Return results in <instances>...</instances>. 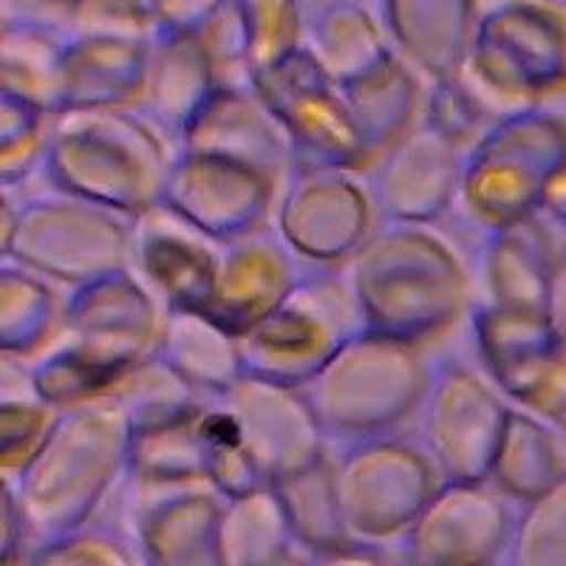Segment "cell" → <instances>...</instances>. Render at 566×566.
<instances>
[{
    "mask_svg": "<svg viewBox=\"0 0 566 566\" xmlns=\"http://www.w3.org/2000/svg\"><path fill=\"white\" fill-rule=\"evenodd\" d=\"M156 297L128 272L80 286L54 340L32 360V391L54 408L99 402L161 346Z\"/></svg>",
    "mask_w": 566,
    "mask_h": 566,
    "instance_id": "obj_1",
    "label": "cell"
},
{
    "mask_svg": "<svg viewBox=\"0 0 566 566\" xmlns=\"http://www.w3.org/2000/svg\"><path fill=\"white\" fill-rule=\"evenodd\" d=\"M363 332L417 343L444 335L468 306V272L448 241L394 221L348 261Z\"/></svg>",
    "mask_w": 566,
    "mask_h": 566,
    "instance_id": "obj_2",
    "label": "cell"
},
{
    "mask_svg": "<svg viewBox=\"0 0 566 566\" xmlns=\"http://www.w3.org/2000/svg\"><path fill=\"white\" fill-rule=\"evenodd\" d=\"M134 428L114 402L60 413L52 437L18 473L14 499L29 535L49 544L85 527L123 470H130Z\"/></svg>",
    "mask_w": 566,
    "mask_h": 566,
    "instance_id": "obj_3",
    "label": "cell"
},
{
    "mask_svg": "<svg viewBox=\"0 0 566 566\" xmlns=\"http://www.w3.org/2000/svg\"><path fill=\"white\" fill-rule=\"evenodd\" d=\"M45 161L63 193L142 216L168 193L174 159L156 125L116 108H69L49 130Z\"/></svg>",
    "mask_w": 566,
    "mask_h": 566,
    "instance_id": "obj_4",
    "label": "cell"
},
{
    "mask_svg": "<svg viewBox=\"0 0 566 566\" xmlns=\"http://www.w3.org/2000/svg\"><path fill=\"white\" fill-rule=\"evenodd\" d=\"M422 354L417 346L360 332L315 380L303 386L323 433L366 442L391 431L424 402Z\"/></svg>",
    "mask_w": 566,
    "mask_h": 566,
    "instance_id": "obj_5",
    "label": "cell"
},
{
    "mask_svg": "<svg viewBox=\"0 0 566 566\" xmlns=\"http://www.w3.org/2000/svg\"><path fill=\"white\" fill-rule=\"evenodd\" d=\"M566 168V119L524 111L490 125L462 165L459 199L468 216L495 232L533 219L555 176Z\"/></svg>",
    "mask_w": 566,
    "mask_h": 566,
    "instance_id": "obj_6",
    "label": "cell"
},
{
    "mask_svg": "<svg viewBox=\"0 0 566 566\" xmlns=\"http://www.w3.org/2000/svg\"><path fill=\"white\" fill-rule=\"evenodd\" d=\"M363 332L352 283L335 272L303 277L275 312L239 340L244 374L281 386H306Z\"/></svg>",
    "mask_w": 566,
    "mask_h": 566,
    "instance_id": "obj_7",
    "label": "cell"
},
{
    "mask_svg": "<svg viewBox=\"0 0 566 566\" xmlns=\"http://www.w3.org/2000/svg\"><path fill=\"white\" fill-rule=\"evenodd\" d=\"M40 199L18 216L7 255L29 270L85 286L125 272L130 261V227L99 205L77 199Z\"/></svg>",
    "mask_w": 566,
    "mask_h": 566,
    "instance_id": "obj_8",
    "label": "cell"
},
{
    "mask_svg": "<svg viewBox=\"0 0 566 566\" xmlns=\"http://www.w3.org/2000/svg\"><path fill=\"white\" fill-rule=\"evenodd\" d=\"M335 468L337 495L354 541L406 538L424 504L442 488L433 459L399 439L357 442Z\"/></svg>",
    "mask_w": 566,
    "mask_h": 566,
    "instance_id": "obj_9",
    "label": "cell"
},
{
    "mask_svg": "<svg viewBox=\"0 0 566 566\" xmlns=\"http://www.w3.org/2000/svg\"><path fill=\"white\" fill-rule=\"evenodd\" d=\"M515 518L493 482H442L402 538L408 566H495Z\"/></svg>",
    "mask_w": 566,
    "mask_h": 566,
    "instance_id": "obj_10",
    "label": "cell"
},
{
    "mask_svg": "<svg viewBox=\"0 0 566 566\" xmlns=\"http://www.w3.org/2000/svg\"><path fill=\"white\" fill-rule=\"evenodd\" d=\"M510 408L468 368H448L424 397L422 437L442 482H490Z\"/></svg>",
    "mask_w": 566,
    "mask_h": 566,
    "instance_id": "obj_11",
    "label": "cell"
},
{
    "mask_svg": "<svg viewBox=\"0 0 566 566\" xmlns=\"http://www.w3.org/2000/svg\"><path fill=\"white\" fill-rule=\"evenodd\" d=\"M221 406L235 422L241 448L272 488L323 459V428L297 388L244 374L221 394Z\"/></svg>",
    "mask_w": 566,
    "mask_h": 566,
    "instance_id": "obj_12",
    "label": "cell"
},
{
    "mask_svg": "<svg viewBox=\"0 0 566 566\" xmlns=\"http://www.w3.org/2000/svg\"><path fill=\"white\" fill-rule=\"evenodd\" d=\"M283 244L315 264L352 261L371 239V199L340 168H301L277 199Z\"/></svg>",
    "mask_w": 566,
    "mask_h": 566,
    "instance_id": "obj_13",
    "label": "cell"
},
{
    "mask_svg": "<svg viewBox=\"0 0 566 566\" xmlns=\"http://www.w3.org/2000/svg\"><path fill=\"white\" fill-rule=\"evenodd\" d=\"M281 199L277 185L264 174L219 156L181 154L170 170L165 205L219 244L261 232L272 205Z\"/></svg>",
    "mask_w": 566,
    "mask_h": 566,
    "instance_id": "obj_14",
    "label": "cell"
},
{
    "mask_svg": "<svg viewBox=\"0 0 566 566\" xmlns=\"http://www.w3.org/2000/svg\"><path fill=\"white\" fill-rule=\"evenodd\" d=\"M130 261L139 266L145 290L170 310L205 312L219 275V241L193 227L165 201L130 227Z\"/></svg>",
    "mask_w": 566,
    "mask_h": 566,
    "instance_id": "obj_15",
    "label": "cell"
},
{
    "mask_svg": "<svg viewBox=\"0 0 566 566\" xmlns=\"http://www.w3.org/2000/svg\"><path fill=\"white\" fill-rule=\"evenodd\" d=\"M374 170V207L391 221L424 224L459 193L462 150L442 130L424 123L386 150Z\"/></svg>",
    "mask_w": 566,
    "mask_h": 566,
    "instance_id": "obj_16",
    "label": "cell"
},
{
    "mask_svg": "<svg viewBox=\"0 0 566 566\" xmlns=\"http://www.w3.org/2000/svg\"><path fill=\"white\" fill-rule=\"evenodd\" d=\"M185 154L219 156L264 174L283 193L297 165L295 145L266 105L239 94H219L181 136ZM301 168V165H297Z\"/></svg>",
    "mask_w": 566,
    "mask_h": 566,
    "instance_id": "obj_17",
    "label": "cell"
},
{
    "mask_svg": "<svg viewBox=\"0 0 566 566\" xmlns=\"http://www.w3.org/2000/svg\"><path fill=\"white\" fill-rule=\"evenodd\" d=\"M297 281L301 277L295 275L290 247L283 239H272L264 230L252 232L247 239L230 241L221 252L219 275L205 315L241 340L281 306Z\"/></svg>",
    "mask_w": 566,
    "mask_h": 566,
    "instance_id": "obj_18",
    "label": "cell"
},
{
    "mask_svg": "<svg viewBox=\"0 0 566 566\" xmlns=\"http://www.w3.org/2000/svg\"><path fill=\"white\" fill-rule=\"evenodd\" d=\"M261 103L286 128L301 168L354 170L366 165L346 103L317 83H264ZM297 168V170H301Z\"/></svg>",
    "mask_w": 566,
    "mask_h": 566,
    "instance_id": "obj_19",
    "label": "cell"
},
{
    "mask_svg": "<svg viewBox=\"0 0 566 566\" xmlns=\"http://www.w3.org/2000/svg\"><path fill=\"white\" fill-rule=\"evenodd\" d=\"M212 484H179L142 513L139 544L145 566H224L219 518L224 502Z\"/></svg>",
    "mask_w": 566,
    "mask_h": 566,
    "instance_id": "obj_20",
    "label": "cell"
},
{
    "mask_svg": "<svg viewBox=\"0 0 566 566\" xmlns=\"http://www.w3.org/2000/svg\"><path fill=\"white\" fill-rule=\"evenodd\" d=\"M560 255L538 216L495 230L484 252V281L493 306L547 310L549 281Z\"/></svg>",
    "mask_w": 566,
    "mask_h": 566,
    "instance_id": "obj_21",
    "label": "cell"
},
{
    "mask_svg": "<svg viewBox=\"0 0 566 566\" xmlns=\"http://www.w3.org/2000/svg\"><path fill=\"white\" fill-rule=\"evenodd\" d=\"M159 357L193 388L227 394L244 377L239 337L205 312L170 310L161 328Z\"/></svg>",
    "mask_w": 566,
    "mask_h": 566,
    "instance_id": "obj_22",
    "label": "cell"
},
{
    "mask_svg": "<svg viewBox=\"0 0 566 566\" xmlns=\"http://www.w3.org/2000/svg\"><path fill=\"white\" fill-rule=\"evenodd\" d=\"M566 433L533 413L510 411L490 482L515 502H535L566 479Z\"/></svg>",
    "mask_w": 566,
    "mask_h": 566,
    "instance_id": "obj_23",
    "label": "cell"
},
{
    "mask_svg": "<svg viewBox=\"0 0 566 566\" xmlns=\"http://www.w3.org/2000/svg\"><path fill=\"white\" fill-rule=\"evenodd\" d=\"M210 417L201 406L148 431H134L130 473L139 482L161 488L210 484Z\"/></svg>",
    "mask_w": 566,
    "mask_h": 566,
    "instance_id": "obj_24",
    "label": "cell"
},
{
    "mask_svg": "<svg viewBox=\"0 0 566 566\" xmlns=\"http://www.w3.org/2000/svg\"><path fill=\"white\" fill-rule=\"evenodd\" d=\"M290 515L277 488L227 499L219 518V553L224 566H290Z\"/></svg>",
    "mask_w": 566,
    "mask_h": 566,
    "instance_id": "obj_25",
    "label": "cell"
},
{
    "mask_svg": "<svg viewBox=\"0 0 566 566\" xmlns=\"http://www.w3.org/2000/svg\"><path fill=\"white\" fill-rule=\"evenodd\" d=\"M275 488L281 493L286 515H290L292 535L312 555L340 553V549L354 547L340 507V495H337V468L326 457Z\"/></svg>",
    "mask_w": 566,
    "mask_h": 566,
    "instance_id": "obj_26",
    "label": "cell"
},
{
    "mask_svg": "<svg viewBox=\"0 0 566 566\" xmlns=\"http://www.w3.org/2000/svg\"><path fill=\"white\" fill-rule=\"evenodd\" d=\"M0 346L12 357H34L54 340L65 312L43 281L3 270L0 283Z\"/></svg>",
    "mask_w": 566,
    "mask_h": 566,
    "instance_id": "obj_27",
    "label": "cell"
},
{
    "mask_svg": "<svg viewBox=\"0 0 566 566\" xmlns=\"http://www.w3.org/2000/svg\"><path fill=\"white\" fill-rule=\"evenodd\" d=\"M402 77L360 80L348 91L346 108L352 114V123L360 136L363 156L368 161H377L386 150H391L406 134H411L413 125V91L411 85L399 83Z\"/></svg>",
    "mask_w": 566,
    "mask_h": 566,
    "instance_id": "obj_28",
    "label": "cell"
},
{
    "mask_svg": "<svg viewBox=\"0 0 566 566\" xmlns=\"http://www.w3.org/2000/svg\"><path fill=\"white\" fill-rule=\"evenodd\" d=\"M105 402H114L119 411L128 417L134 431H148L156 424H165L170 419H179L199 408L196 402V388L161 360L156 354L154 360L130 371L114 391L105 397Z\"/></svg>",
    "mask_w": 566,
    "mask_h": 566,
    "instance_id": "obj_29",
    "label": "cell"
},
{
    "mask_svg": "<svg viewBox=\"0 0 566 566\" xmlns=\"http://www.w3.org/2000/svg\"><path fill=\"white\" fill-rule=\"evenodd\" d=\"M507 553L510 566H566V479L527 504Z\"/></svg>",
    "mask_w": 566,
    "mask_h": 566,
    "instance_id": "obj_30",
    "label": "cell"
},
{
    "mask_svg": "<svg viewBox=\"0 0 566 566\" xmlns=\"http://www.w3.org/2000/svg\"><path fill=\"white\" fill-rule=\"evenodd\" d=\"M60 411L45 402V399H18L12 402L3 399V433H0V459H3V473L18 476L27 468L38 451L52 437Z\"/></svg>",
    "mask_w": 566,
    "mask_h": 566,
    "instance_id": "obj_31",
    "label": "cell"
},
{
    "mask_svg": "<svg viewBox=\"0 0 566 566\" xmlns=\"http://www.w3.org/2000/svg\"><path fill=\"white\" fill-rule=\"evenodd\" d=\"M45 142H49V130L40 125L38 105L7 94L3 97V139H0L3 181H20L32 174L38 156L45 154Z\"/></svg>",
    "mask_w": 566,
    "mask_h": 566,
    "instance_id": "obj_32",
    "label": "cell"
},
{
    "mask_svg": "<svg viewBox=\"0 0 566 566\" xmlns=\"http://www.w3.org/2000/svg\"><path fill=\"white\" fill-rule=\"evenodd\" d=\"M524 413L566 433V343L507 394Z\"/></svg>",
    "mask_w": 566,
    "mask_h": 566,
    "instance_id": "obj_33",
    "label": "cell"
},
{
    "mask_svg": "<svg viewBox=\"0 0 566 566\" xmlns=\"http://www.w3.org/2000/svg\"><path fill=\"white\" fill-rule=\"evenodd\" d=\"M29 566H145L123 541L108 533L77 530L65 538L40 544Z\"/></svg>",
    "mask_w": 566,
    "mask_h": 566,
    "instance_id": "obj_34",
    "label": "cell"
},
{
    "mask_svg": "<svg viewBox=\"0 0 566 566\" xmlns=\"http://www.w3.org/2000/svg\"><path fill=\"white\" fill-rule=\"evenodd\" d=\"M547 312L566 340V255H560L558 266L553 272V281H549Z\"/></svg>",
    "mask_w": 566,
    "mask_h": 566,
    "instance_id": "obj_35",
    "label": "cell"
},
{
    "mask_svg": "<svg viewBox=\"0 0 566 566\" xmlns=\"http://www.w3.org/2000/svg\"><path fill=\"white\" fill-rule=\"evenodd\" d=\"M301 566H388V564L382 558H377L374 553H368V549L348 547V549H340V553L315 555V558L306 560V564Z\"/></svg>",
    "mask_w": 566,
    "mask_h": 566,
    "instance_id": "obj_36",
    "label": "cell"
},
{
    "mask_svg": "<svg viewBox=\"0 0 566 566\" xmlns=\"http://www.w3.org/2000/svg\"><path fill=\"white\" fill-rule=\"evenodd\" d=\"M541 212H547L555 224L566 227V168L560 170L553 179V185L547 187L544 201H541Z\"/></svg>",
    "mask_w": 566,
    "mask_h": 566,
    "instance_id": "obj_37",
    "label": "cell"
}]
</instances>
